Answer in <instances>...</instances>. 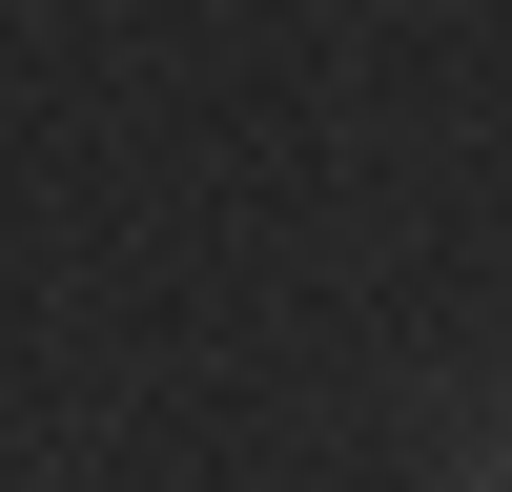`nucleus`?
I'll return each instance as SVG.
<instances>
[]
</instances>
